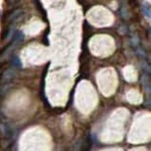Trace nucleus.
Segmentation results:
<instances>
[{"instance_id":"f257e3e1","label":"nucleus","mask_w":151,"mask_h":151,"mask_svg":"<svg viewBox=\"0 0 151 151\" xmlns=\"http://www.w3.org/2000/svg\"><path fill=\"white\" fill-rule=\"evenodd\" d=\"M22 14H23V10H20V9L14 10L13 11H11V12L10 13L8 20H9L10 22H15L17 20V19H19L22 16Z\"/></svg>"},{"instance_id":"f03ea898","label":"nucleus","mask_w":151,"mask_h":151,"mask_svg":"<svg viewBox=\"0 0 151 151\" xmlns=\"http://www.w3.org/2000/svg\"><path fill=\"white\" fill-rule=\"evenodd\" d=\"M142 12H143V14L145 15L146 18L150 19L151 12H150V7H149V5H147V4L143 5L142 6Z\"/></svg>"},{"instance_id":"7ed1b4c3","label":"nucleus","mask_w":151,"mask_h":151,"mask_svg":"<svg viewBox=\"0 0 151 151\" xmlns=\"http://www.w3.org/2000/svg\"><path fill=\"white\" fill-rule=\"evenodd\" d=\"M11 65L15 68H21L22 67V62L21 60L19 59V57L14 56L12 60H11Z\"/></svg>"},{"instance_id":"20e7f679","label":"nucleus","mask_w":151,"mask_h":151,"mask_svg":"<svg viewBox=\"0 0 151 151\" xmlns=\"http://www.w3.org/2000/svg\"><path fill=\"white\" fill-rule=\"evenodd\" d=\"M3 151H17L16 149H15V147H14V145H11L10 147H8L7 149L5 150H3Z\"/></svg>"},{"instance_id":"39448f33","label":"nucleus","mask_w":151,"mask_h":151,"mask_svg":"<svg viewBox=\"0 0 151 151\" xmlns=\"http://www.w3.org/2000/svg\"><path fill=\"white\" fill-rule=\"evenodd\" d=\"M19 0H8V2L9 3H10V4H12V3H16V2H18Z\"/></svg>"},{"instance_id":"423d86ee","label":"nucleus","mask_w":151,"mask_h":151,"mask_svg":"<svg viewBox=\"0 0 151 151\" xmlns=\"http://www.w3.org/2000/svg\"><path fill=\"white\" fill-rule=\"evenodd\" d=\"M133 1H135V2H136V1H138V0H133Z\"/></svg>"}]
</instances>
